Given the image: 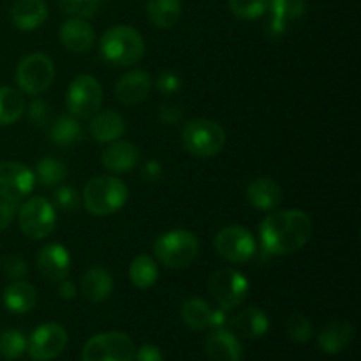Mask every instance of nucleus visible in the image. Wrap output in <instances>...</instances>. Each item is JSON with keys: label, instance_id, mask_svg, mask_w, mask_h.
<instances>
[{"label": "nucleus", "instance_id": "f257e3e1", "mask_svg": "<svg viewBox=\"0 0 361 361\" xmlns=\"http://www.w3.org/2000/svg\"><path fill=\"white\" fill-rule=\"evenodd\" d=\"M314 231L312 219L302 210L274 212L259 224V238L264 252L288 256L302 249Z\"/></svg>", "mask_w": 361, "mask_h": 361}, {"label": "nucleus", "instance_id": "f03ea898", "mask_svg": "<svg viewBox=\"0 0 361 361\" xmlns=\"http://www.w3.org/2000/svg\"><path fill=\"white\" fill-rule=\"evenodd\" d=\"M129 200V189L116 176L101 175L88 180L83 189V204L88 214L95 217L113 215L126 207Z\"/></svg>", "mask_w": 361, "mask_h": 361}, {"label": "nucleus", "instance_id": "7ed1b4c3", "mask_svg": "<svg viewBox=\"0 0 361 361\" xmlns=\"http://www.w3.org/2000/svg\"><path fill=\"white\" fill-rule=\"evenodd\" d=\"M102 59L116 67H130L145 55L143 35L129 25H115L101 37Z\"/></svg>", "mask_w": 361, "mask_h": 361}, {"label": "nucleus", "instance_id": "20e7f679", "mask_svg": "<svg viewBox=\"0 0 361 361\" xmlns=\"http://www.w3.org/2000/svg\"><path fill=\"white\" fill-rule=\"evenodd\" d=\"M200 254V240L187 229H171L162 233L154 243L155 259L166 268L182 270L190 267Z\"/></svg>", "mask_w": 361, "mask_h": 361}, {"label": "nucleus", "instance_id": "39448f33", "mask_svg": "<svg viewBox=\"0 0 361 361\" xmlns=\"http://www.w3.org/2000/svg\"><path fill=\"white\" fill-rule=\"evenodd\" d=\"M182 145L194 157H215L224 148L226 133L214 120L192 118L183 126Z\"/></svg>", "mask_w": 361, "mask_h": 361}, {"label": "nucleus", "instance_id": "423d86ee", "mask_svg": "<svg viewBox=\"0 0 361 361\" xmlns=\"http://www.w3.org/2000/svg\"><path fill=\"white\" fill-rule=\"evenodd\" d=\"M16 217L25 236L32 240H42L51 235L55 229L56 208L46 197L35 196L18 208Z\"/></svg>", "mask_w": 361, "mask_h": 361}, {"label": "nucleus", "instance_id": "0eeeda50", "mask_svg": "<svg viewBox=\"0 0 361 361\" xmlns=\"http://www.w3.org/2000/svg\"><path fill=\"white\" fill-rule=\"evenodd\" d=\"M136 348L129 335L122 331H104L88 338L81 360L83 361H134Z\"/></svg>", "mask_w": 361, "mask_h": 361}, {"label": "nucleus", "instance_id": "6e6552de", "mask_svg": "<svg viewBox=\"0 0 361 361\" xmlns=\"http://www.w3.org/2000/svg\"><path fill=\"white\" fill-rule=\"evenodd\" d=\"M66 104L71 116L80 120L92 118L102 108V87L97 78L80 74L67 88Z\"/></svg>", "mask_w": 361, "mask_h": 361}, {"label": "nucleus", "instance_id": "1a4fd4ad", "mask_svg": "<svg viewBox=\"0 0 361 361\" xmlns=\"http://www.w3.org/2000/svg\"><path fill=\"white\" fill-rule=\"evenodd\" d=\"M55 80V63L44 53H30L16 67V83L27 95H39L48 90Z\"/></svg>", "mask_w": 361, "mask_h": 361}, {"label": "nucleus", "instance_id": "9d476101", "mask_svg": "<svg viewBox=\"0 0 361 361\" xmlns=\"http://www.w3.org/2000/svg\"><path fill=\"white\" fill-rule=\"evenodd\" d=\"M249 281L235 268H221L208 279V291L219 309L231 310L242 305L249 295Z\"/></svg>", "mask_w": 361, "mask_h": 361}, {"label": "nucleus", "instance_id": "9b49d317", "mask_svg": "<svg viewBox=\"0 0 361 361\" xmlns=\"http://www.w3.org/2000/svg\"><path fill=\"white\" fill-rule=\"evenodd\" d=\"M215 250L222 259L242 264L252 259L257 252L256 238L243 226H226L215 235Z\"/></svg>", "mask_w": 361, "mask_h": 361}, {"label": "nucleus", "instance_id": "f8f14e48", "mask_svg": "<svg viewBox=\"0 0 361 361\" xmlns=\"http://www.w3.org/2000/svg\"><path fill=\"white\" fill-rule=\"evenodd\" d=\"M69 335L67 330L59 323H44L32 331L27 338V351L32 360L49 361L55 360L66 351Z\"/></svg>", "mask_w": 361, "mask_h": 361}, {"label": "nucleus", "instance_id": "ddd939ff", "mask_svg": "<svg viewBox=\"0 0 361 361\" xmlns=\"http://www.w3.org/2000/svg\"><path fill=\"white\" fill-rule=\"evenodd\" d=\"M35 175L27 164L16 161L0 162V197L7 201L25 200L34 190Z\"/></svg>", "mask_w": 361, "mask_h": 361}, {"label": "nucleus", "instance_id": "4468645a", "mask_svg": "<svg viewBox=\"0 0 361 361\" xmlns=\"http://www.w3.org/2000/svg\"><path fill=\"white\" fill-rule=\"evenodd\" d=\"M37 268L49 282H60L69 277L71 256L62 243H48L37 256Z\"/></svg>", "mask_w": 361, "mask_h": 361}, {"label": "nucleus", "instance_id": "2eb2a0df", "mask_svg": "<svg viewBox=\"0 0 361 361\" xmlns=\"http://www.w3.org/2000/svg\"><path fill=\"white\" fill-rule=\"evenodd\" d=\"M204 351L210 361H242L243 348L231 330L214 328L207 338Z\"/></svg>", "mask_w": 361, "mask_h": 361}, {"label": "nucleus", "instance_id": "dca6fc26", "mask_svg": "<svg viewBox=\"0 0 361 361\" xmlns=\"http://www.w3.org/2000/svg\"><path fill=\"white\" fill-rule=\"evenodd\" d=\"M152 76L145 71H129L118 78L115 87V95L122 104L134 106L143 102L152 90Z\"/></svg>", "mask_w": 361, "mask_h": 361}, {"label": "nucleus", "instance_id": "f3484780", "mask_svg": "<svg viewBox=\"0 0 361 361\" xmlns=\"http://www.w3.org/2000/svg\"><path fill=\"white\" fill-rule=\"evenodd\" d=\"M60 42L69 51L87 53L94 48L95 30L87 20L71 18V20L63 21L62 27H60Z\"/></svg>", "mask_w": 361, "mask_h": 361}, {"label": "nucleus", "instance_id": "a211bd4d", "mask_svg": "<svg viewBox=\"0 0 361 361\" xmlns=\"http://www.w3.org/2000/svg\"><path fill=\"white\" fill-rule=\"evenodd\" d=\"M102 166L111 173H129L140 161V150L129 141L116 140L108 143L102 152Z\"/></svg>", "mask_w": 361, "mask_h": 361}, {"label": "nucleus", "instance_id": "6ab92c4d", "mask_svg": "<svg viewBox=\"0 0 361 361\" xmlns=\"http://www.w3.org/2000/svg\"><path fill=\"white\" fill-rule=\"evenodd\" d=\"M231 328L240 337L256 341V338L264 337L268 334L270 319H268L267 312L259 307H247V309H243L242 312L233 317Z\"/></svg>", "mask_w": 361, "mask_h": 361}, {"label": "nucleus", "instance_id": "aec40b11", "mask_svg": "<svg viewBox=\"0 0 361 361\" xmlns=\"http://www.w3.org/2000/svg\"><path fill=\"white\" fill-rule=\"evenodd\" d=\"M48 18V6L44 0H16L11 9V20L18 30L30 32L41 27Z\"/></svg>", "mask_w": 361, "mask_h": 361}, {"label": "nucleus", "instance_id": "412c9836", "mask_svg": "<svg viewBox=\"0 0 361 361\" xmlns=\"http://www.w3.org/2000/svg\"><path fill=\"white\" fill-rule=\"evenodd\" d=\"M90 134L99 143H111V141L120 140L126 133V120L120 113L113 109L106 111H97L90 118Z\"/></svg>", "mask_w": 361, "mask_h": 361}, {"label": "nucleus", "instance_id": "4be33fe9", "mask_svg": "<svg viewBox=\"0 0 361 361\" xmlns=\"http://www.w3.org/2000/svg\"><path fill=\"white\" fill-rule=\"evenodd\" d=\"M247 200L256 210L270 212L277 208L282 201V190L275 180L261 176L252 180L247 187Z\"/></svg>", "mask_w": 361, "mask_h": 361}, {"label": "nucleus", "instance_id": "5701e85b", "mask_svg": "<svg viewBox=\"0 0 361 361\" xmlns=\"http://www.w3.org/2000/svg\"><path fill=\"white\" fill-rule=\"evenodd\" d=\"M80 291L88 302L101 303L113 293V275L101 267H94L81 277Z\"/></svg>", "mask_w": 361, "mask_h": 361}, {"label": "nucleus", "instance_id": "b1692460", "mask_svg": "<svg viewBox=\"0 0 361 361\" xmlns=\"http://www.w3.org/2000/svg\"><path fill=\"white\" fill-rule=\"evenodd\" d=\"M355 338V326L349 321H334L326 324L319 334L317 344L326 355H338Z\"/></svg>", "mask_w": 361, "mask_h": 361}, {"label": "nucleus", "instance_id": "393cba45", "mask_svg": "<svg viewBox=\"0 0 361 361\" xmlns=\"http://www.w3.org/2000/svg\"><path fill=\"white\" fill-rule=\"evenodd\" d=\"M4 305L13 314H27L37 303V291L30 282L13 281L6 289H4Z\"/></svg>", "mask_w": 361, "mask_h": 361}, {"label": "nucleus", "instance_id": "a878e982", "mask_svg": "<svg viewBox=\"0 0 361 361\" xmlns=\"http://www.w3.org/2000/svg\"><path fill=\"white\" fill-rule=\"evenodd\" d=\"M271 11L270 32L274 35L284 34L289 21L298 20L305 13V0H268Z\"/></svg>", "mask_w": 361, "mask_h": 361}, {"label": "nucleus", "instance_id": "bb28decb", "mask_svg": "<svg viewBox=\"0 0 361 361\" xmlns=\"http://www.w3.org/2000/svg\"><path fill=\"white\" fill-rule=\"evenodd\" d=\"M180 317L187 328L194 331H203L212 328L214 309L203 298H189L180 307Z\"/></svg>", "mask_w": 361, "mask_h": 361}, {"label": "nucleus", "instance_id": "cd10ccee", "mask_svg": "<svg viewBox=\"0 0 361 361\" xmlns=\"http://www.w3.org/2000/svg\"><path fill=\"white\" fill-rule=\"evenodd\" d=\"M147 14L157 28H173L182 16V0H147Z\"/></svg>", "mask_w": 361, "mask_h": 361}, {"label": "nucleus", "instance_id": "c85d7f7f", "mask_svg": "<svg viewBox=\"0 0 361 361\" xmlns=\"http://www.w3.org/2000/svg\"><path fill=\"white\" fill-rule=\"evenodd\" d=\"M129 279L130 284L137 289H150L155 286L159 279V267L154 257L141 254L130 261L129 267Z\"/></svg>", "mask_w": 361, "mask_h": 361}, {"label": "nucleus", "instance_id": "c756f323", "mask_svg": "<svg viewBox=\"0 0 361 361\" xmlns=\"http://www.w3.org/2000/svg\"><path fill=\"white\" fill-rule=\"evenodd\" d=\"M49 140L59 147H71L83 140V129L74 116H59L48 129Z\"/></svg>", "mask_w": 361, "mask_h": 361}, {"label": "nucleus", "instance_id": "7c9ffc66", "mask_svg": "<svg viewBox=\"0 0 361 361\" xmlns=\"http://www.w3.org/2000/svg\"><path fill=\"white\" fill-rule=\"evenodd\" d=\"M27 104L16 88L0 87V126L16 123L23 116Z\"/></svg>", "mask_w": 361, "mask_h": 361}, {"label": "nucleus", "instance_id": "2f4dec72", "mask_svg": "<svg viewBox=\"0 0 361 361\" xmlns=\"http://www.w3.org/2000/svg\"><path fill=\"white\" fill-rule=\"evenodd\" d=\"M35 182L44 187H55L67 176V166L55 157H44L35 166Z\"/></svg>", "mask_w": 361, "mask_h": 361}, {"label": "nucleus", "instance_id": "473e14b6", "mask_svg": "<svg viewBox=\"0 0 361 361\" xmlns=\"http://www.w3.org/2000/svg\"><path fill=\"white\" fill-rule=\"evenodd\" d=\"M27 351V337L20 330H4L0 334V356L4 360H18Z\"/></svg>", "mask_w": 361, "mask_h": 361}, {"label": "nucleus", "instance_id": "72a5a7b5", "mask_svg": "<svg viewBox=\"0 0 361 361\" xmlns=\"http://www.w3.org/2000/svg\"><path fill=\"white\" fill-rule=\"evenodd\" d=\"M229 11L240 20H259L268 11V0H229Z\"/></svg>", "mask_w": 361, "mask_h": 361}, {"label": "nucleus", "instance_id": "f704fd0d", "mask_svg": "<svg viewBox=\"0 0 361 361\" xmlns=\"http://www.w3.org/2000/svg\"><path fill=\"white\" fill-rule=\"evenodd\" d=\"M286 330H288L289 338H293L296 344H307L314 337L312 323H310L309 317L302 316V314H295V316L289 317Z\"/></svg>", "mask_w": 361, "mask_h": 361}, {"label": "nucleus", "instance_id": "c9c22d12", "mask_svg": "<svg viewBox=\"0 0 361 361\" xmlns=\"http://www.w3.org/2000/svg\"><path fill=\"white\" fill-rule=\"evenodd\" d=\"M60 9L73 18H90L101 7V0H59Z\"/></svg>", "mask_w": 361, "mask_h": 361}, {"label": "nucleus", "instance_id": "e433bc0d", "mask_svg": "<svg viewBox=\"0 0 361 361\" xmlns=\"http://www.w3.org/2000/svg\"><path fill=\"white\" fill-rule=\"evenodd\" d=\"M78 204H80V194L74 187L62 185L60 189H56L55 196H53V207L63 212H74Z\"/></svg>", "mask_w": 361, "mask_h": 361}, {"label": "nucleus", "instance_id": "4c0bfd02", "mask_svg": "<svg viewBox=\"0 0 361 361\" xmlns=\"http://www.w3.org/2000/svg\"><path fill=\"white\" fill-rule=\"evenodd\" d=\"M4 271L11 281H20L25 279L28 274V264L23 257L20 256H9L4 261Z\"/></svg>", "mask_w": 361, "mask_h": 361}, {"label": "nucleus", "instance_id": "58836bf2", "mask_svg": "<svg viewBox=\"0 0 361 361\" xmlns=\"http://www.w3.org/2000/svg\"><path fill=\"white\" fill-rule=\"evenodd\" d=\"M157 88L166 95H171L175 92H178L182 88V78L176 73H171V71H166L161 76L157 78Z\"/></svg>", "mask_w": 361, "mask_h": 361}, {"label": "nucleus", "instance_id": "ea45409f", "mask_svg": "<svg viewBox=\"0 0 361 361\" xmlns=\"http://www.w3.org/2000/svg\"><path fill=\"white\" fill-rule=\"evenodd\" d=\"M28 118H30L34 126L44 127L49 120V106L44 101H41V99H37L28 108Z\"/></svg>", "mask_w": 361, "mask_h": 361}, {"label": "nucleus", "instance_id": "a19ab883", "mask_svg": "<svg viewBox=\"0 0 361 361\" xmlns=\"http://www.w3.org/2000/svg\"><path fill=\"white\" fill-rule=\"evenodd\" d=\"M159 116H161L162 122L168 123V126H175V123H178L180 120L183 118V111L178 104H175V102H166V104L161 106Z\"/></svg>", "mask_w": 361, "mask_h": 361}, {"label": "nucleus", "instance_id": "79ce46f5", "mask_svg": "<svg viewBox=\"0 0 361 361\" xmlns=\"http://www.w3.org/2000/svg\"><path fill=\"white\" fill-rule=\"evenodd\" d=\"M16 214H18L16 203L0 197V231H4V229H7L11 224H13Z\"/></svg>", "mask_w": 361, "mask_h": 361}, {"label": "nucleus", "instance_id": "37998d69", "mask_svg": "<svg viewBox=\"0 0 361 361\" xmlns=\"http://www.w3.org/2000/svg\"><path fill=\"white\" fill-rule=\"evenodd\" d=\"M134 361H164L161 349L154 344H145L134 355Z\"/></svg>", "mask_w": 361, "mask_h": 361}, {"label": "nucleus", "instance_id": "c03bdc74", "mask_svg": "<svg viewBox=\"0 0 361 361\" xmlns=\"http://www.w3.org/2000/svg\"><path fill=\"white\" fill-rule=\"evenodd\" d=\"M141 175H143V178L148 180V182H155V180L161 178V175H162L161 164H159L157 161H148L147 164L143 166V171H141Z\"/></svg>", "mask_w": 361, "mask_h": 361}, {"label": "nucleus", "instance_id": "a18cd8bd", "mask_svg": "<svg viewBox=\"0 0 361 361\" xmlns=\"http://www.w3.org/2000/svg\"><path fill=\"white\" fill-rule=\"evenodd\" d=\"M59 295L62 300H73L76 298L78 288L73 281L69 279H63V281L59 282Z\"/></svg>", "mask_w": 361, "mask_h": 361}]
</instances>
